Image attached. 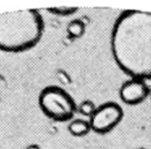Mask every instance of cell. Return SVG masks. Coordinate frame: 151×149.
Here are the masks:
<instances>
[{
	"label": "cell",
	"mask_w": 151,
	"mask_h": 149,
	"mask_svg": "<svg viewBox=\"0 0 151 149\" xmlns=\"http://www.w3.org/2000/svg\"><path fill=\"white\" fill-rule=\"evenodd\" d=\"M111 51L118 67L130 78L151 80V13L122 12L112 29Z\"/></svg>",
	"instance_id": "6da1fadb"
},
{
	"label": "cell",
	"mask_w": 151,
	"mask_h": 149,
	"mask_svg": "<svg viewBox=\"0 0 151 149\" xmlns=\"http://www.w3.org/2000/svg\"><path fill=\"white\" fill-rule=\"evenodd\" d=\"M44 29V20L37 9L0 14V51H29L42 40Z\"/></svg>",
	"instance_id": "7a4b0ae2"
},
{
	"label": "cell",
	"mask_w": 151,
	"mask_h": 149,
	"mask_svg": "<svg viewBox=\"0 0 151 149\" xmlns=\"http://www.w3.org/2000/svg\"><path fill=\"white\" fill-rule=\"evenodd\" d=\"M38 105L47 117L54 121H68L75 115L77 105L73 97L59 86H48L38 96Z\"/></svg>",
	"instance_id": "3957f363"
},
{
	"label": "cell",
	"mask_w": 151,
	"mask_h": 149,
	"mask_svg": "<svg viewBox=\"0 0 151 149\" xmlns=\"http://www.w3.org/2000/svg\"><path fill=\"white\" fill-rule=\"evenodd\" d=\"M123 119V110L117 103L109 101L96 108L90 117L91 130L96 134H108Z\"/></svg>",
	"instance_id": "277c9868"
},
{
	"label": "cell",
	"mask_w": 151,
	"mask_h": 149,
	"mask_svg": "<svg viewBox=\"0 0 151 149\" xmlns=\"http://www.w3.org/2000/svg\"><path fill=\"white\" fill-rule=\"evenodd\" d=\"M150 95V89L144 80L130 78L122 84L119 90V96L124 104L136 106L143 103Z\"/></svg>",
	"instance_id": "5b68a950"
},
{
	"label": "cell",
	"mask_w": 151,
	"mask_h": 149,
	"mask_svg": "<svg viewBox=\"0 0 151 149\" xmlns=\"http://www.w3.org/2000/svg\"><path fill=\"white\" fill-rule=\"evenodd\" d=\"M69 134L75 137H84L91 130V126L89 121L83 119H76L68 124Z\"/></svg>",
	"instance_id": "8992f818"
},
{
	"label": "cell",
	"mask_w": 151,
	"mask_h": 149,
	"mask_svg": "<svg viewBox=\"0 0 151 149\" xmlns=\"http://www.w3.org/2000/svg\"><path fill=\"white\" fill-rule=\"evenodd\" d=\"M85 31H86V25L82 20L79 19H75L70 21L66 27L67 35L73 40L82 37L85 34Z\"/></svg>",
	"instance_id": "52a82bcc"
},
{
	"label": "cell",
	"mask_w": 151,
	"mask_h": 149,
	"mask_svg": "<svg viewBox=\"0 0 151 149\" xmlns=\"http://www.w3.org/2000/svg\"><path fill=\"white\" fill-rule=\"evenodd\" d=\"M78 7H67V6H60V7H51L47 11L50 14L55 16H61V17H67L71 16L78 12Z\"/></svg>",
	"instance_id": "ba28073f"
},
{
	"label": "cell",
	"mask_w": 151,
	"mask_h": 149,
	"mask_svg": "<svg viewBox=\"0 0 151 149\" xmlns=\"http://www.w3.org/2000/svg\"><path fill=\"white\" fill-rule=\"evenodd\" d=\"M78 109H79V112H80L82 115L90 116L91 117V116L93 115V113L95 112V110H96V107H95V105H94L93 101L87 99V101H84L80 104V106L78 107Z\"/></svg>",
	"instance_id": "9c48e42d"
},
{
	"label": "cell",
	"mask_w": 151,
	"mask_h": 149,
	"mask_svg": "<svg viewBox=\"0 0 151 149\" xmlns=\"http://www.w3.org/2000/svg\"><path fill=\"white\" fill-rule=\"evenodd\" d=\"M25 149H42V148H40V146L37 144H30V145H28Z\"/></svg>",
	"instance_id": "30bf717a"
},
{
	"label": "cell",
	"mask_w": 151,
	"mask_h": 149,
	"mask_svg": "<svg viewBox=\"0 0 151 149\" xmlns=\"http://www.w3.org/2000/svg\"><path fill=\"white\" fill-rule=\"evenodd\" d=\"M138 149H146V148H143V147H140V148H138Z\"/></svg>",
	"instance_id": "8fae6325"
},
{
	"label": "cell",
	"mask_w": 151,
	"mask_h": 149,
	"mask_svg": "<svg viewBox=\"0 0 151 149\" xmlns=\"http://www.w3.org/2000/svg\"><path fill=\"white\" fill-rule=\"evenodd\" d=\"M150 99H151V89H150Z\"/></svg>",
	"instance_id": "7c38bea8"
}]
</instances>
